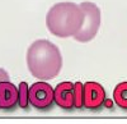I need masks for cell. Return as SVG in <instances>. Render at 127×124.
<instances>
[{"label": "cell", "mask_w": 127, "mask_h": 124, "mask_svg": "<svg viewBox=\"0 0 127 124\" xmlns=\"http://www.w3.org/2000/svg\"><path fill=\"white\" fill-rule=\"evenodd\" d=\"M27 67L37 79H52L62 68L59 47L48 40H37L27 50Z\"/></svg>", "instance_id": "obj_1"}, {"label": "cell", "mask_w": 127, "mask_h": 124, "mask_svg": "<svg viewBox=\"0 0 127 124\" xmlns=\"http://www.w3.org/2000/svg\"><path fill=\"white\" fill-rule=\"evenodd\" d=\"M85 14L75 3H57L47 12L46 26L50 32L61 38L75 36L84 24Z\"/></svg>", "instance_id": "obj_2"}, {"label": "cell", "mask_w": 127, "mask_h": 124, "mask_svg": "<svg viewBox=\"0 0 127 124\" xmlns=\"http://www.w3.org/2000/svg\"><path fill=\"white\" fill-rule=\"evenodd\" d=\"M80 6L84 10L85 19H84V24L80 28L79 32L74 36L78 42H89L95 36H97L100 22H102V15H100V9L94 3H81Z\"/></svg>", "instance_id": "obj_3"}, {"label": "cell", "mask_w": 127, "mask_h": 124, "mask_svg": "<svg viewBox=\"0 0 127 124\" xmlns=\"http://www.w3.org/2000/svg\"><path fill=\"white\" fill-rule=\"evenodd\" d=\"M29 104L37 110H50L55 104V88L47 82H36L29 87Z\"/></svg>", "instance_id": "obj_4"}, {"label": "cell", "mask_w": 127, "mask_h": 124, "mask_svg": "<svg viewBox=\"0 0 127 124\" xmlns=\"http://www.w3.org/2000/svg\"><path fill=\"white\" fill-rule=\"evenodd\" d=\"M107 96H105L104 87L98 82H87L84 83V108L88 110H99L105 105Z\"/></svg>", "instance_id": "obj_5"}, {"label": "cell", "mask_w": 127, "mask_h": 124, "mask_svg": "<svg viewBox=\"0 0 127 124\" xmlns=\"http://www.w3.org/2000/svg\"><path fill=\"white\" fill-rule=\"evenodd\" d=\"M19 90L10 83L9 81L0 82V109L12 111L14 110L18 104Z\"/></svg>", "instance_id": "obj_6"}, {"label": "cell", "mask_w": 127, "mask_h": 124, "mask_svg": "<svg viewBox=\"0 0 127 124\" xmlns=\"http://www.w3.org/2000/svg\"><path fill=\"white\" fill-rule=\"evenodd\" d=\"M55 104L61 109L71 110L74 106V83L61 82L55 87Z\"/></svg>", "instance_id": "obj_7"}, {"label": "cell", "mask_w": 127, "mask_h": 124, "mask_svg": "<svg viewBox=\"0 0 127 124\" xmlns=\"http://www.w3.org/2000/svg\"><path fill=\"white\" fill-rule=\"evenodd\" d=\"M113 100L120 109L127 111V82H121L114 87Z\"/></svg>", "instance_id": "obj_8"}, {"label": "cell", "mask_w": 127, "mask_h": 124, "mask_svg": "<svg viewBox=\"0 0 127 124\" xmlns=\"http://www.w3.org/2000/svg\"><path fill=\"white\" fill-rule=\"evenodd\" d=\"M19 90V97H18V104L22 109H28L29 108V87L26 82H20L18 87Z\"/></svg>", "instance_id": "obj_9"}, {"label": "cell", "mask_w": 127, "mask_h": 124, "mask_svg": "<svg viewBox=\"0 0 127 124\" xmlns=\"http://www.w3.org/2000/svg\"><path fill=\"white\" fill-rule=\"evenodd\" d=\"M74 106L76 109L84 108V83H74Z\"/></svg>", "instance_id": "obj_10"}, {"label": "cell", "mask_w": 127, "mask_h": 124, "mask_svg": "<svg viewBox=\"0 0 127 124\" xmlns=\"http://www.w3.org/2000/svg\"><path fill=\"white\" fill-rule=\"evenodd\" d=\"M9 79V76H8V73L4 70V69H1L0 68V82H3V81H8Z\"/></svg>", "instance_id": "obj_11"}]
</instances>
